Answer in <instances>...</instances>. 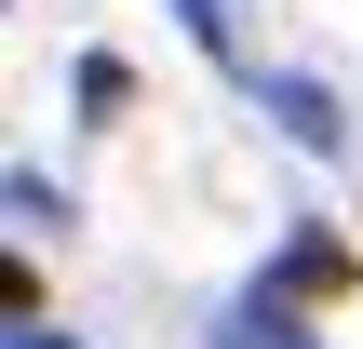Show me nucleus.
I'll return each mask as SVG.
<instances>
[{
    "instance_id": "nucleus-1",
    "label": "nucleus",
    "mask_w": 363,
    "mask_h": 349,
    "mask_svg": "<svg viewBox=\"0 0 363 349\" xmlns=\"http://www.w3.org/2000/svg\"><path fill=\"white\" fill-rule=\"evenodd\" d=\"M256 108H269V121H283V148H310V161H337V148H350L337 94H323V81H296V67H283V81H256Z\"/></svg>"
},
{
    "instance_id": "nucleus-4",
    "label": "nucleus",
    "mask_w": 363,
    "mask_h": 349,
    "mask_svg": "<svg viewBox=\"0 0 363 349\" xmlns=\"http://www.w3.org/2000/svg\"><path fill=\"white\" fill-rule=\"evenodd\" d=\"M162 13H175V27H189L202 54H229V13H216V0H162Z\"/></svg>"
},
{
    "instance_id": "nucleus-5",
    "label": "nucleus",
    "mask_w": 363,
    "mask_h": 349,
    "mask_svg": "<svg viewBox=\"0 0 363 349\" xmlns=\"http://www.w3.org/2000/svg\"><path fill=\"white\" fill-rule=\"evenodd\" d=\"M13 349H67V336H54V323H13Z\"/></svg>"
},
{
    "instance_id": "nucleus-2",
    "label": "nucleus",
    "mask_w": 363,
    "mask_h": 349,
    "mask_svg": "<svg viewBox=\"0 0 363 349\" xmlns=\"http://www.w3.org/2000/svg\"><path fill=\"white\" fill-rule=\"evenodd\" d=\"M216 349H310V323H296L283 296H242V309H229V336H216Z\"/></svg>"
},
{
    "instance_id": "nucleus-3",
    "label": "nucleus",
    "mask_w": 363,
    "mask_h": 349,
    "mask_svg": "<svg viewBox=\"0 0 363 349\" xmlns=\"http://www.w3.org/2000/svg\"><path fill=\"white\" fill-rule=\"evenodd\" d=\"M337 269H350V256H337V242H323V229H310V242H296V256H283V282H296V296H323V282H337Z\"/></svg>"
}]
</instances>
